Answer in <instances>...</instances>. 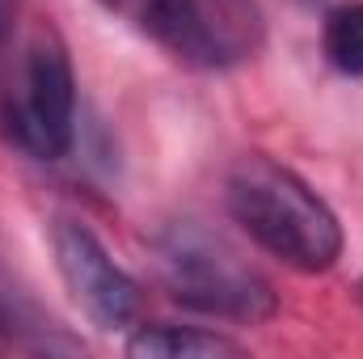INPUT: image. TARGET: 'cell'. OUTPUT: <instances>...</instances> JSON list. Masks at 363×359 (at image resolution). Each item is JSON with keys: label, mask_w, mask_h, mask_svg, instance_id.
Listing matches in <instances>:
<instances>
[{"label": "cell", "mask_w": 363, "mask_h": 359, "mask_svg": "<svg viewBox=\"0 0 363 359\" xmlns=\"http://www.w3.org/2000/svg\"><path fill=\"white\" fill-rule=\"evenodd\" d=\"M224 199L250 241H258L279 263L304 275H321L342 258V224L330 203L271 157H241L228 170Z\"/></svg>", "instance_id": "6da1fadb"}, {"label": "cell", "mask_w": 363, "mask_h": 359, "mask_svg": "<svg viewBox=\"0 0 363 359\" xmlns=\"http://www.w3.org/2000/svg\"><path fill=\"white\" fill-rule=\"evenodd\" d=\"M321 51H325L334 72L363 77V0H342L325 13Z\"/></svg>", "instance_id": "ba28073f"}, {"label": "cell", "mask_w": 363, "mask_h": 359, "mask_svg": "<svg viewBox=\"0 0 363 359\" xmlns=\"http://www.w3.org/2000/svg\"><path fill=\"white\" fill-rule=\"evenodd\" d=\"M106 13L127 21L135 34L152 38L169 60L199 72H220L267 38L258 0H97Z\"/></svg>", "instance_id": "3957f363"}, {"label": "cell", "mask_w": 363, "mask_h": 359, "mask_svg": "<svg viewBox=\"0 0 363 359\" xmlns=\"http://www.w3.org/2000/svg\"><path fill=\"white\" fill-rule=\"evenodd\" d=\"M9 38V0H0V47Z\"/></svg>", "instance_id": "9c48e42d"}, {"label": "cell", "mask_w": 363, "mask_h": 359, "mask_svg": "<svg viewBox=\"0 0 363 359\" xmlns=\"http://www.w3.org/2000/svg\"><path fill=\"white\" fill-rule=\"evenodd\" d=\"M157 270L169 300L220 321L258 326L279 309L271 279L199 224H169L157 241Z\"/></svg>", "instance_id": "7a4b0ae2"}, {"label": "cell", "mask_w": 363, "mask_h": 359, "mask_svg": "<svg viewBox=\"0 0 363 359\" xmlns=\"http://www.w3.org/2000/svg\"><path fill=\"white\" fill-rule=\"evenodd\" d=\"M0 351H34V355L81 351V338L55 326L34 304V296L4 270V263H0Z\"/></svg>", "instance_id": "8992f818"}, {"label": "cell", "mask_w": 363, "mask_h": 359, "mask_svg": "<svg viewBox=\"0 0 363 359\" xmlns=\"http://www.w3.org/2000/svg\"><path fill=\"white\" fill-rule=\"evenodd\" d=\"M0 136L34 161H64L77 144V77L55 38H38L21 81L4 93Z\"/></svg>", "instance_id": "277c9868"}, {"label": "cell", "mask_w": 363, "mask_h": 359, "mask_svg": "<svg viewBox=\"0 0 363 359\" xmlns=\"http://www.w3.org/2000/svg\"><path fill=\"white\" fill-rule=\"evenodd\" d=\"M127 355L131 359H216V355H241V343H233L228 334H216V330H199V326L148 321V326L131 330Z\"/></svg>", "instance_id": "52a82bcc"}, {"label": "cell", "mask_w": 363, "mask_h": 359, "mask_svg": "<svg viewBox=\"0 0 363 359\" xmlns=\"http://www.w3.org/2000/svg\"><path fill=\"white\" fill-rule=\"evenodd\" d=\"M51 254L64 287L72 292V300L85 309V317L97 330H127L140 317V304H144L140 283L110 258V250L89 224L72 216L51 220Z\"/></svg>", "instance_id": "5b68a950"}]
</instances>
